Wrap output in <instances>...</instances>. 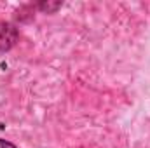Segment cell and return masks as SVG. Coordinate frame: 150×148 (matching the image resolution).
<instances>
[{
	"label": "cell",
	"mask_w": 150,
	"mask_h": 148,
	"mask_svg": "<svg viewBox=\"0 0 150 148\" xmlns=\"http://www.w3.org/2000/svg\"><path fill=\"white\" fill-rule=\"evenodd\" d=\"M19 38V32L14 25L7 21H0V52H5L16 45Z\"/></svg>",
	"instance_id": "1"
},
{
	"label": "cell",
	"mask_w": 150,
	"mask_h": 148,
	"mask_svg": "<svg viewBox=\"0 0 150 148\" xmlns=\"http://www.w3.org/2000/svg\"><path fill=\"white\" fill-rule=\"evenodd\" d=\"M0 148H16V145L11 143V141H7V140H2L0 138Z\"/></svg>",
	"instance_id": "2"
}]
</instances>
